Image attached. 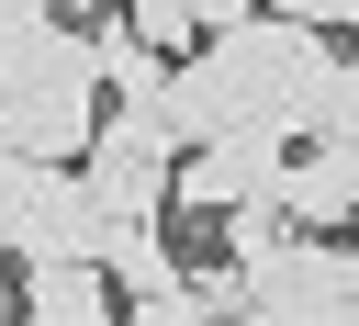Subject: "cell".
<instances>
[{
  "instance_id": "cell-1",
  "label": "cell",
  "mask_w": 359,
  "mask_h": 326,
  "mask_svg": "<svg viewBox=\"0 0 359 326\" xmlns=\"http://www.w3.org/2000/svg\"><path fill=\"white\" fill-rule=\"evenodd\" d=\"M337 45L325 34H303L292 11H247V0H202V56H191V79L213 90V112L224 124H258V135H280V146H303L314 124H325V90H337Z\"/></svg>"
},
{
  "instance_id": "cell-2",
  "label": "cell",
  "mask_w": 359,
  "mask_h": 326,
  "mask_svg": "<svg viewBox=\"0 0 359 326\" xmlns=\"http://www.w3.org/2000/svg\"><path fill=\"white\" fill-rule=\"evenodd\" d=\"M90 135H101V67H90V45L56 11V34H34L22 56H0V146L34 157V169H79Z\"/></svg>"
},
{
  "instance_id": "cell-3",
  "label": "cell",
  "mask_w": 359,
  "mask_h": 326,
  "mask_svg": "<svg viewBox=\"0 0 359 326\" xmlns=\"http://www.w3.org/2000/svg\"><path fill=\"white\" fill-rule=\"evenodd\" d=\"M168 180H180V146L157 135V112H101L90 157H79V191L112 214V225H157L168 214Z\"/></svg>"
},
{
  "instance_id": "cell-4",
  "label": "cell",
  "mask_w": 359,
  "mask_h": 326,
  "mask_svg": "<svg viewBox=\"0 0 359 326\" xmlns=\"http://www.w3.org/2000/svg\"><path fill=\"white\" fill-rule=\"evenodd\" d=\"M280 169H292V146L280 135H258V124H236V135H213L202 157H180V180H168V202L180 214H236V202H269L280 191Z\"/></svg>"
},
{
  "instance_id": "cell-5",
  "label": "cell",
  "mask_w": 359,
  "mask_h": 326,
  "mask_svg": "<svg viewBox=\"0 0 359 326\" xmlns=\"http://www.w3.org/2000/svg\"><path fill=\"white\" fill-rule=\"evenodd\" d=\"M269 202H280V225H292V236H325V225H348V214H359V169H348L337 146H292V169H280V191H269Z\"/></svg>"
},
{
  "instance_id": "cell-6",
  "label": "cell",
  "mask_w": 359,
  "mask_h": 326,
  "mask_svg": "<svg viewBox=\"0 0 359 326\" xmlns=\"http://www.w3.org/2000/svg\"><path fill=\"white\" fill-rule=\"evenodd\" d=\"M22 326H112L101 270H22Z\"/></svg>"
},
{
  "instance_id": "cell-7",
  "label": "cell",
  "mask_w": 359,
  "mask_h": 326,
  "mask_svg": "<svg viewBox=\"0 0 359 326\" xmlns=\"http://www.w3.org/2000/svg\"><path fill=\"white\" fill-rule=\"evenodd\" d=\"M101 281H123L135 304H157V292H180V259H168V236H157V225H112Z\"/></svg>"
},
{
  "instance_id": "cell-8",
  "label": "cell",
  "mask_w": 359,
  "mask_h": 326,
  "mask_svg": "<svg viewBox=\"0 0 359 326\" xmlns=\"http://www.w3.org/2000/svg\"><path fill=\"white\" fill-rule=\"evenodd\" d=\"M56 180H67V169H34V157H11V146H0V259H22V247H34V225H45Z\"/></svg>"
},
{
  "instance_id": "cell-9",
  "label": "cell",
  "mask_w": 359,
  "mask_h": 326,
  "mask_svg": "<svg viewBox=\"0 0 359 326\" xmlns=\"http://www.w3.org/2000/svg\"><path fill=\"white\" fill-rule=\"evenodd\" d=\"M112 326H224V315H213V304H202V292L180 281V292H157V304H123Z\"/></svg>"
},
{
  "instance_id": "cell-10",
  "label": "cell",
  "mask_w": 359,
  "mask_h": 326,
  "mask_svg": "<svg viewBox=\"0 0 359 326\" xmlns=\"http://www.w3.org/2000/svg\"><path fill=\"white\" fill-rule=\"evenodd\" d=\"M34 34H56V11H34V0H0V56H22Z\"/></svg>"
}]
</instances>
